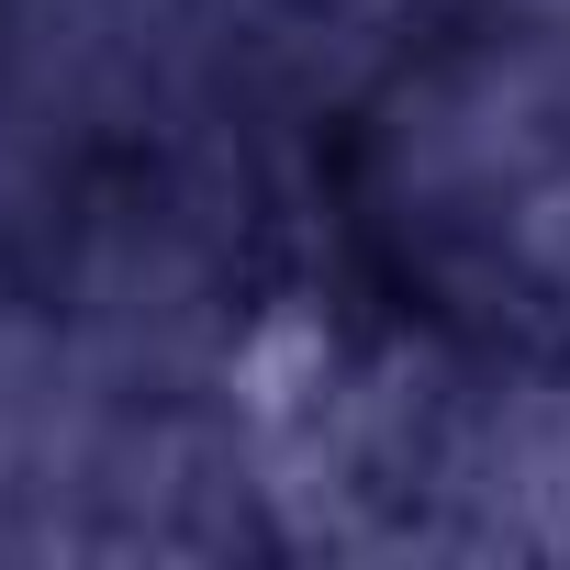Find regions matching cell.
<instances>
[{"label":"cell","instance_id":"cell-2","mask_svg":"<svg viewBox=\"0 0 570 570\" xmlns=\"http://www.w3.org/2000/svg\"><path fill=\"white\" fill-rule=\"evenodd\" d=\"M570 157V23H492L414 68L370 124V190L392 213L492 224L537 168Z\"/></svg>","mask_w":570,"mask_h":570},{"label":"cell","instance_id":"cell-6","mask_svg":"<svg viewBox=\"0 0 570 570\" xmlns=\"http://www.w3.org/2000/svg\"><path fill=\"white\" fill-rule=\"evenodd\" d=\"M0 525H12V503H0Z\"/></svg>","mask_w":570,"mask_h":570},{"label":"cell","instance_id":"cell-1","mask_svg":"<svg viewBox=\"0 0 570 570\" xmlns=\"http://www.w3.org/2000/svg\"><path fill=\"white\" fill-rule=\"evenodd\" d=\"M224 246L235 224L202 213L168 168L90 190L57 235V325L79 336V358L146 403V392H213L224 347H235V303H224Z\"/></svg>","mask_w":570,"mask_h":570},{"label":"cell","instance_id":"cell-4","mask_svg":"<svg viewBox=\"0 0 570 570\" xmlns=\"http://www.w3.org/2000/svg\"><path fill=\"white\" fill-rule=\"evenodd\" d=\"M492 23H570V0H481Z\"/></svg>","mask_w":570,"mask_h":570},{"label":"cell","instance_id":"cell-5","mask_svg":"<svg viewBox=\"0 0 570 570\" xmlns=\"http://www.w3.org/2000/svg\"><path fill=\"white\" fill-rule=\"evenodd\" d=\"M314 12H370V23H381V12H392V0H314Z\"/></svg>","mask_w":570,"mask_h":570},{"label":"cell","instance_id":"cell-3","mask_svg":"<svg viewBox=\"0 0 570 570\" xmlns=\"http://www.w3.org/2000/svg\"><path fill=\"white\" fill-rule=\"evenodd\" d=\"M436 492L459 503V548L570 559V370H503L459 392Z\"/></svg>","mask_w":570,"mask_h":570}]
</instances>
